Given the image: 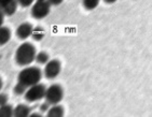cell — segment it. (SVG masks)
<instances>
[{
	"label": "cell",
	"mask_w": 152,
	"mask_h": 117,
	"mask_svg": "<svg viewBox=\"0 0 152 117\" xmlns=\"http://www.w3.org/2000/svg\"><path fill=\"white\" fill-rule=\"evenodd\" d=\"M30 113H31V110L27 104H24V103H20L14 108V111H13V116L15 117H29Z\"/></svg>",
	"instance_id": "cell-9"
},
{
	"label": "cell",
	"mask_w": 152,
	"mask_h": 117,
	"mask_svg": "<svg viewBox=\"0 0 152 117\" xmlns=\"http://www.w3.org/2000/svg\"><path fill=\"white\" fill-rule=\"evenodd\" d=\"M8 1H9V0H0V8H1V6L4 4V3L8 2Z\"/></svg>",
	"instance_id": "cell-24"
},
{
	"label": "cell",
	"mask_w": 152,
	"mask_h": 117,
	"mask_svg": "<svg viewBox=\"0 0 152 117\" xmlns=\"http://www.w3.org/2000/svg\"><path fill=\"white\" fill-rule=\"evenodd\" d=\"M51 4L48 0H36L32 3L30 14L31 17L35 20H43L50 14L51 11Z\"/></svg>",
	"instance_id": "cell-3"
},
{
	"label": "cell",
	"mask_w": 152,
	"mask_h": 117,
	"mask_svg": "<svg viewBox=\"0 0 152 117\" xmlns=\"http://www.w3.org/2000/svg\"><path fill=\"white\" fill-rule=\"evenodd\" d=\"M12 31L9 27L7 26H0V46L6 45L7 43H9L11 40Z\"/></svg>",
	"instance_id": "cell-10"
},
{
	"label": "cell",
	"mask_w": 152,
	"mask_h": 117,
	"mask_svg": "<svg viewBox=\"0 0 152 117\" xmlns=\"http://www.w3.org/2000/svg\"><path fill=\"white\" fill-rule=\"evenodd\" d=\"M27 90V87L23 84H20V83H16L15 86L13 87V94L15 96H24V94L26 92Z\"/></svg>",
	"instance_id": "cell-16"
},
{
	"label": "cell",
	"mask_w": 152,
	"mask_h": 117,
	"mask_svg": "<svg viewBox=\"0 0 152 117\" xmlns=\"http://www.w3.org/2000/svg\"><path fill=\"white\" fill-rule=\"evenodd\" d=\"M100 0H82V6L85 10L88 11H92L95 10L99 4Z\"/></svg>",
	"instance_id": "cell-15"
},
{
	"label": "cell",
	"mask_w": 152,
	"mask_h": 117,
	"mask_svg": "<svg viewBox=\"0 0 152 117\" xmlns=\"http://www.w3.org/2000/svg\"><path fill=\"white\" fill-rule=\"evenodd\" d=\"M18 3L16 0H9L7 3H4L0 10L2 11V13L4 14V16H12L15 14V12L18 10Z\"/></svg>",
	"instance_id": "cell-8"
},
{
	"label": "cell",
	"mask_w": 152,
	"mask_h": 117,
	"mask_svg": "<svg viewBox=\"0 0 152 117\" xmlns=\"http://www.w3.org/2000/svg\"><path fill=\"white\" fill-rule=\"evenodd\" d=\"M45 85L38 83V84H35V85L30 86V87L27 88L26 92L24 94V98L27 102L29 103H35L38 102L40 100L44 99V95H45Z\"/></svg>",
	"instance_id": "cell-4"
},
{
	"label": "cell",
	"mask_w": 152,
	"mask_h": 117,
	"mask_svg": "<svg viewBox=\"0 0 152 117\" xmlns=\"http://www.w3.org/2000/svg\"><path fill=\"white\" fill-rule=\"evenodd\" d=\"M50 108H51L50 103L47 102V101H44L43 103H41L40 105H39V111H40V113H42V114H47V112L49 111Z\"/></svg>",
	"instance_id": "cell-17"
},
{
	"label": "cell",
	"mask_w": 152,
	"mask_h": 117,
	"mask_svg": "<svg viewBox=\"0 0 152 117\" xmlns=\"http://www.w3.org/2000/svg\"><path fill=\"white\" fill-rule=\"evenodd\" d=\"M32 30H34V26L28 22H25V23L18 25L16 31H15V35L20 40H26V39L31 37Z\"/></svg>",
	"instance_id": "cell-7"
},
{
	"label": "cell",
	"mask_w": 152,
	"mask_h": 117,
	"mask_svg": "<svg viewBox=\"0 0 152 117\" xmlns=\"http://www.w3.org/2000/svg\"><path fill=\"white\" fill-rule=\"evenodd\" d=\"M18 3V6H20L22 8H28V6H32V3L35 2L36 0H16Z\"/></svg>",
	"instance_id": "cell-18"
},
{
	"label": "cell",
	"mask_w": 152,
	"mask_h": 117,
	"mask_svg": "<svg viewBox=\"0 0 152 117\" xmlns=\"http://www.w3.org/2000/svg\"><path fill=\"white\" fill-rule=\"evenodd\" d=\"M13 111H14L13 105L7 103L4 105L0 106V117H12L13 116Z\"/></svg>",
	"instance_id": "cell-14"
},
{
	"label": "cell",
	"mask_w": 152,
	"mask_h": 117,
	"mask_svg": "<svg viewBox=\"0 0 152 117\" xmlns=\"http://www.w3.org/2000/svg\"><path fill=\"white\" fill-rule=\"evenodd\" d=\"M65 115V110L61 104H53L47 112L48 117H63Z\"/></svg>",
	"instance_id": "cell-11"
},
{
	"label": "cell",
	"mask_w": 152,
	"mask_h": 117,
	"mask_svg": "<svg viewBox=\"0 0 152 117\" xmlns=\"http://www.w3.org/2000/svg\"><path fill=\"white\" fill-rule=\"evenodd\" d=\"M3 22H4V14H3L2 11L0 10V26L3 25Z\"/></svg>",
	"instance_id": "cell-21"
},
{
	"label": "cell",
	"mask_w": 152,
	"mask_h": 117,
	"mask_svg": "<svg viewBox=\"0 0 152 117\" xmlns=\"http://www.w3.org/2000/svg\"><path fill=\"white\" fill-rule=\"evenodd\" d=\"M49 1V3H50L51 6H59V4H61V3L64 2V0H48Z\"/></svg>",
	"instance_id": "cell-20"
},
{
	"label": "cell",
	"mask_w": 152,
	"mask_h": 117,
	"mask_svg": "<svg viewBox=\"0 0 152 117\" xmlns=\"http://www.w3.org/2000/svg\"><path fill=\"white\" fill-rule=\"evenodd\" d=\"M2 87H3V81H2V79H1V76H0V91H1Z\"/></svg>",
	"instance_id": "cell-25"
},
{
	"label": "cell",
	"mask_w": 152,
	"mask_h": 117,
	"mask_svg": "<svg viewBox=\"0 0 152 117\" xmlns=\"http://www.w3.org/2000/svg\"><path fill=\"white\" fill-rule=\"evenodd\" d=\"M61 62L58 59H50L47 64H44L43 73L44 77L48 79H55L61 74Z\"/></svg>",
	"instance_id": "cell-6"
},
{
	"label": "cell",
	"mask_w": 152,
	"mask_h": 117,
	"mask_svg": "<svg viewBox=\"0 0 152 117\" xmlns=\"http://www.w3.org/2000/svg\"><path fill=\"white\" fill-rule=\"evenodd\" d=\"M45 37V31H44V28L41 26L34 27V30H32L31 33V38L37 42H40L43 40V38Z\"/></svg>",
	"instance_id": "cell-13"
},
{
	"label": "cell",
	"mask_w": 152,
	"mask_h": 117,
	"mask_svg": "<svg viewBox=\"0 0 152 117\" xmlns=\"http://www.w3.org/2000/svg\"><path fill=\"white\" fill-rule=\"evenodd\" d=\"M64 98V89L59 84H52L45 89L44 100L49 102L51 105L58 104Z\"/></svg>",
	"instance_id": "cell-5"
},
{
	"label": "cell",
	"mask_w": 152,
	"mask_h": 117,
	"mask_svg": "<svg viewBox=\"0 0 152 117\" xmlns=\"http://www.w3.org/2000/svg\"><path fill=\"white\" fill-rule=\"evenodd\" d=\"M36 54H37V50L35 45L30 42H24L15 51V62L20 67L30 66L35 61Z\"/></svg>",
	"instance_id": "cell-1"
},
{
	"label": "cell",
	"mask_w": 152,
	"mask_h": 117,
	"mask_svg": "<svg viewBox=\"0 0 152 117\" xmlns=\"http://www.w3.org/2000/svg\"><path fill=\"white\" fill-rule=\"evenodd\" d=\"M42 70L36 66H26L20 71L18 75V82L25 85L27 88L40 83L42 79Z\"/></svg>",
	"instance_id": "cell-2"
},
{
	"label": "cell",
	"mask_w": 152,
	"mask_h": 117,
	"mask_svg": "<svg viewBox=\"0 0 152 117\" xmlns=\"http://www.w3.org/2000/svg\"><path fill=\"white\" fill-rule=\"evenodd\" d=\"M8 102H9V97H8V95L3 94V92L0 91V106L4 105Z\"/></svg>",
	"instance_id": "cell-19"
},
{
	"label": "cell",
	"mask_w": 152,
	"mask_h": 117,
	"mask_svg": "<svg viewBox=\"0 0 152 117\" xmlns=\"http://www.w3.org/2000/svg\"><path fill=\"white\" fill-rule=\"evenodd\" d=\"M42 116V113H38V112H34V113H30L29 117H41Z\"/></svg>",
	"instance_id": "cell-22"
},
{
	"label": "cell",
	"mask_w": 152,
	"mask_h": 117,
	"mask_svg": "<svg viewBox=\"0 0 152 117\" xmlns=\"http://www.w3.org/2000/svg\"><path fill=\"white\" fill-rule=\"evenodd\" d=\"M118 0H104V2L107 3V4H112V3L117 2Z\"/></svg>",
	"instance_id": "cell-23"
},
{
	"label": "cell",
	"mask_w": 152,
	"mask_h": 117,
	"mask_svg": "<svg viewBox=\"0 0 152 117\" xmlns=\"http://www.w3.org/2000/svg\"><path fill=\"white\" fill-rule=\"evenodd\" d=\"M50 60V55L48 52L45 51H40V52H37L35 57V61L37 62L40 66H44L48 61Z\"/></svg>",
	"instance_id": "cell-12"
}]
</instances>
